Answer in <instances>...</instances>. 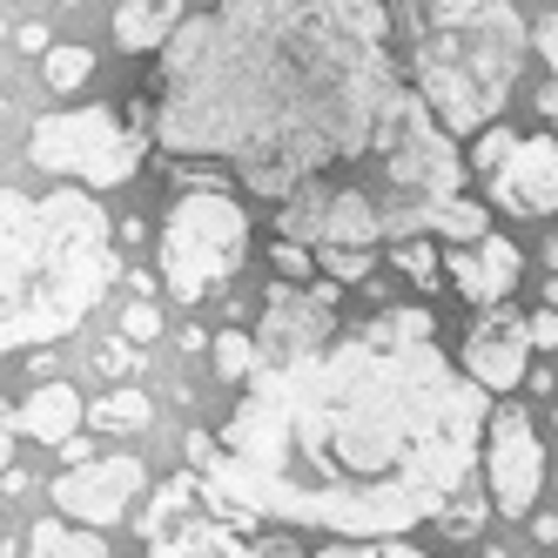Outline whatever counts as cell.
<instances>
[{
	"label": "cell",
	"instance_id": "6da1fadb",
	"mask_svg": "<svg viewBox=\"0 0 558 558\" xmlns=\"http://www.w3.org/2000/svg\"><path fill=\"white\" fill-rule=\"evenodd\" d=\"M222 430H189V464L276 525L404 538L430 525L485 445V390L437 343L430 310L390 303L324 350L256 356Z\"/></svg>",
	"mask_w": 558,
	"mask_h": 558
},
{
	"label": "cell",
	"instance_id": "7a4b0ae2",
	"mask_svg": "<svg viewBox=\"0 0 558 558\" xmlns=\"http://www.w3.org/2000/svg\"><path fill=\"white\" fill-rule=\"evenodd\" d=\"M404 82L384 41L337 27L324 0H216L162 41L155 142L222 155L256 195H283L364 155Z\"/></svg>",
	"mask_w": 558,
	"mask_h": 558
},
{
	"label": "cell",
	"instance_id": "3957f363",
	"mask_svg": "<svg viewBox=\"0 0 558 558\" xmlns=\"http://www.w3.org/2000/svg\"><path fill=\"white\" fill-rule=\"evenodd\" d=\"M122 276L114 229L95 189L68 182L54 195L0 189V356L61 343Z\"/></svg>",
	"mask_w": 558,
	"mask_h": 558
},
{
	"label": "cell",
	"instance_id": "277c9868",
	"mask_svg": "<svg viewBox=\"0 0 558 558\" xmlns=\"http://www.w3.org/2000/svg\"><path fill=\"white\" fill-rule=\"evenodd\" d=\"M417 27V101L437 114L445 135H471L498 122L511 95L518 54H525V27L505 0H411Z\"/></svg>",
	"mask_w": 558,
	"mask_h": 558
},
{
	"label": "cell",
	"instance_id": "5b68a950",
	"mask_svg": "<svg viewBox=\"0 0 558 558\" xmlns=\"http://www.w3.org/2000/svg\"><path fill=\"white\" fill-rule=\"evenodd\" d=\"M250 256V216L229 189H189L162 222V290L195 310Z\"/></svg>",
	"mask_w": 558,
	"mask_h": 558
},
{
	"label": "cell",
	"instance_id": "8992f818",
	"mask_svg": "<svg viewBox=\"0 0 558 558\" xmlns=\"http://www.w3.org/2000/svg\"><path fill=\"white\" fill-rule=\"evenodd\" d=\"M142 129H129L114 108H61V114H41L27 135V162L48 169V175H68L82 189H114L142 169Z\"/></svg>",
	"mask_w": 558,
	"mask_h": 558
},
{
	"label": "cell",
	"instance_id": "52a82bcc",
	"mask_svg": "<svg viewBox=\"0 0 558 558\" xmlns=\"http://www.w3.org/2000/svg\"><path fill=\"white\" fill-rule=\"evenodd\" d=\"M485 485L498 518H525L545 492V437L518 404L485 411Z\"/></svg>",
	"mask_w": 558,
	"mask_h": 558
},
{
	"label": "cell",
	"instance_id": "ba28073f",
	"mask_svg": "<svg viewBox=\"0 0 558 558\" xmlns=\"http://www.w3.org/2000/svg\"><path fill=\"white\" fill-rule=\"evenodd\" d=\"M458 371L485 390V397H505L525 384L532 371V330H525V316L492 303V310H477V324L464 330V350H458Z\"/></svg>",
	"mask_w": 558,
	"mask_h": 558
},
{
	"label": "cell",
	"instance_id": "9c48e42d",
	"mask_svg": "<svg viewBox=\"0 0 558 558\" xmlns=\"http://www.w3.org/2000/svg\"><path fill=\"white\" fill-rule=\"evenodd\" d=\"M142 485H148L142 458H88V464H74V471L54 477V511L101 532V525H114V518L135 505Z\"/></svg>",
	"mask_w": 558,
	"mask_h": 558
},
{
	"label": "cell",
	"instance_id": "30bf717a",
	"mask_svg": "<svg viewBox=\"0 0 558 558\" xmlns=\"http://www.w3.org/2000/svg\"><path fill=\"white\" fill-rule=\"evenodd\" d=\"M492 195L511 216H551L558 209V135H525L492 169Z\"/></svg>",
	"mask_w": 558,
	"mask_h": 558
},
{
	"label": "cell",
	"instance_id": "8fae6325",
	"mask_svg": "<svg viewBox=\"0 0 558 558\" xmlns=\"http://www.w3.org/2000/svg\"><path fill=\"white\" fill-rule=\"evenodd\" d=\"M445 276L458 283V296L471 303V310H492V303H505L511 290H518V276H525V256H518V243L511 235H471V243H458L451 256H445Z\"/></svg>",
	"mask_w": 558,
	"mask_h": 558
},
{
	"label": "cell",
	"instance_id": "7c38bea8",
	"mask_svg": "<svg viewBox=\"0 0 558 558\" xmlns=\"http://www.w3.org/2000/svg\"><path fill=\"white\" fill-rule=\"evenodd\" d=\"M82 390L74 384H34L14 404V437H34V445H61L68 430H82Z\"/></svg>",
	"mask_w": 558,
	"mask_h": 558
},
{
	"label": "cell",
	"instance_id": "4fadbf2b",
	"mask_svg": "<svg viewBox=\"0 0 558 558\" xmlns=\"http://www.w3.org/2000/svg\"><path fill=\"white\" fill-rule=\"evenodd\" d=\"M182 27V0H129L114 14V48L122 54H162V41Z\"/></svg>",
	"mask_w": 558,
	"mask_h": 558
},
{
	"label": "cell",
	"instance_id": "5bb4252c",
	"mask_svg": "<svg viewBox=\"0 0 558 558\" xmlns=\"http://www.w3.org/2000/svg\"><path fill=\"white\" fill-rule=\"evenodd\" d=\"M27 551L34 558H108V538L95 525H74V518H41L27 532Z\"/></svg>",
	"mask_w": 558,
	"mask_h": 558
},
{
	"label": "cell",
	"instance_id": "9a60e30c",
	"mask_svg": "<svg viewBox=\"0 0 558 558\" xmlns=\"http://www.w3.org/2000/svg\"><path fill=\"white\" fill-rule=\"evenodd\" d=\"M390 269L417 276L424 290H437V276H445V263H437V250H430V235H390Z\"/></svg>",
	"mask_w": 558,
	"mask_h": 558
},
{
	"label": "cell",
	"instance_id": "2e32d148",
	"mask_svg": "<svg viewBox=\"0 0 558 558\" xmlns=\"http://www.w3.org/2000/svg\"><path fill=\"white\" fill-rule=\"evenodd\" d=\"M316 269H324L330 283H364V276L377 269V250H364V243H324V250H316Z\"/></svg>",
	"mask_w": 558,
	"mask_h": 558
},
{
	"label": "cell",
	"instance_id": "e0dca14e",
	"mask_svg": "<svg viewBox=\"0 0 558 558\" xmlns=\"http://www.w3.org/2000/svg\"><path fill=\"white\" fill-rule=\"evenodd\" d=\"M148 417H155L148 390H114V397H101V404H95V430H142Z\"/></svg>",
	"mask_w": 558,
	"mask_h": 558
},
{
	"label": "cell",
	"instance_id": "ac0fdd59",
	"mask_svg": "<svg viewBox=\"0 0 558 558\" xmlns=\"http://www.w3.org/2000/svg\"><path fill=\"white\" fill-rule=\"evenodd\" d=\"M41 74H48V88H61V95H68V88H82L88 74H95V54H88V48H74V41H61V48L48 41Z\"/></svg>",
	"mask_w": 558,
	"mask_h": 558
},
{
	"label": "cell",
	"instance_id": "d6986e66",
	"mask_svg": "<svg viewBox=\"0 0 558 558\" xmlns=\"http://www.w3.org/2000/svg\"><path fill=\"white\" fill-rule=\"evenodd\" d=\"M209 350H216V377H222V384H243V377L256 371V337H250V330H222Z\"/></svg>",
	"mask_w": 558,
	"mask_h": 558
},
{
	"label": "cell",
	"instance_id": "ffe728a7",
	"mask_svg": "<svg viewBox=\"0 0 558 558\" xmlns=\"http://www.w3.org/2000/svg\"><path fill=\"white\" fill-rule=\"evenodd\" d=\"M485 518H492V498H464V492H458L445 511L430 518V525H437V532H451V538H477V532H485Z\"/></svg>",
	"mask_w": 558,
	"mask_h": 558
},
{
	"label": "cell",
	"instance_id": "44dd1931",
	"mask_svg": "<svg viewBox=\"0 0 558 558\" xmlns=\"http://www.w3.org/2000/svg\"><path fill=\"white\" fill-rule=\"evenodd\" d=\"M310 558H430V551H417L404 538H343V545H324V551H310Z\"/></svg>",
	"mask_w": 558,
	"mask_h": 558
},
{
	"label": "cell",
	"instance_id": "7402d4cb",
	"mask_svg": "<svg viewBox=\"0 0 558 558\" xmlns=\"http://www.w3.org/2000/svg\"><path fill=\"white\" fill-rule=\"evenodd\" d=\"M276 276H283V283H310V276H316V250L310 243H290V235H276Z\"/></svg>",
	"mask_w": 558,
	"mask_h": 558
},
{
	"label": "cell",
	"instance_id": "603a6c76",
	"mask_svg": "<svg viewBox=\"0 0 558 558\" xmlns=\"http://www.w3.org/2000/svg\"><path fill=\"white\" fill-rule=\"evenodd\" d=\"M511 142H518L511 129H498V122H485V135H477V142H471V169H477V175H492V169L505 162V155H511Z\"/></svg>",
	"mask_w": 558,
	"mask_h": 558
},
{
	"label": "cell",
	"instance_id": "cb8c5ba5",
	"mask_svg": "<svg viewBox=\"0 0 558 558\" xmlns=\"http://www.w3.org/2000/svg\"><path fill=\"white\" fill-rule=\"evenodd\" d=\"M122 337L129 343H155V337H162V310H155V296H142V303L122 310Z\"/></svg>",
	"mask_w": 558,
	"mask_h": 558
},
{
	"label": "cell",
	"instance_id": "d4e9b609",
	"mask_svg": "<svg viewBox=\"0 0 558 558\" xmlns=\"http://www.w3.org/2000/svg\"><path fill=\"white\" fill-rule=\"evenodd\" d=\"M95 371L129 377V371H135V343H129V337H108V343H101V356H95Z\"/></svg>",
	"mask_w": 558,
	"mask_h": 558
},
{
	"label": "cell",
	"instance_id": "484cf974",
	"mask_svg": "<svg viewBox=\"0 0 558 558\" xmlns=\"http://www.w3.org/2000/svg\"><path fill=\"white\" fill-rule=\"evenodd\" d=\"M525 330H532V350H558V310H538Z\"/></svg>",
	"mask_w": 558,
	"mask_h": 558
},
{
	"label": "cell",
	"instance_id": "4316f807",
	"mask_svg": "<svg viewBox=\"0 0 558 558\" xmlns=\"http://www.w3.org/2000/svg\"><path fill=\"white\" fill-rule=\"evenodd\" d=\"M525 525H532L538 545H558V511H525Z\"/></svg>",
	"mask_w": 558,
	"mask_h": 558
},
{
	"label": "cell",
	"instance_id": "83f0119b",
	"mask_svg": "<svg viewBox=\"0 0 558 558\" xmlns=\"http://www.w3.org/2000/svg\"><path fill=\"white\" fill-rule=\"evenodd\" d=\"M14 464V404H0V471Z\"/></svg>",
	"mask_w": 558,
	"mask_h": 558
},
{
	"label": "cell",
	"instance_id": "f1b7e54d",
	"mask_svg": "<svg viewBox=\"0 0 558 558\" xmlns=\"http://www.w3.org/2000/svg\"><path fill=\"white\" fill-rule=\"evenodd\" d=\"M61 458H68V464H88V458H95V445H88L82 430H68V437H61Z\"/></svg>",
	"mask_w": 558,
	"mask_h": 558
},
{
	"label": "cell",
	"instance_id": "f546056e",
	"mask_svg": "<svg viewBox=\"0 0 558 558\" xmlns=\"http://www.w3.org/2000/svg\"><path fill=\"white\" fill-rule=\"evenodd\" d=\"M538 54H545V68L558 74V14H551V21L538 27Z\"/></svg>",
	"mask_w": 558,
	"mask_h": 558
},
{
	"label": "cell",
	"instance_id": "4dcf8cb0",
	"mask_svg": "<svg viewBox=\"0 0 558 558\" xmlns=\"http://www.w3.org/2000/svg\"><path fill=\"white\" fill-rule=\"evenodd\" d=\"M48 41H54V34H48L41 21H27V27H21V48H27V54H48Z\"/></svg>",
	"mask_w": 558,
	"mask_h": 558
},
{
	"label": "cell",
	"instance_id": "1f68e13d",
	"mask_svg": "<svg viewBox=\"0 0 558 558\" xmlns=\"http://www.w3.org/2000/svg\"><path fill=\"white\" fill-rule=\"evenodd\" d=\"M538 108H545V114H551V122H558V82H551V88L538 95Z\"/></svg>",
	"mask_w": 558,
	"mask_h": 558
},
{
	"label": "cell",
	"instance_id": "d6a6232c",
	"mask_svg": "<svg viewBox=\"0 0 558 558\" xmlns=\"http://www.w3.org/2000/svg\"><path fill=\"white\" fill-rule=\"evenodd\" d=\"M545 303H551V310H558V276H551V283H545Z\"/></svg>",
	"mask_w": 558,
	"mask_h": 558
},
{
	"label": "cell",
	"instance_id": "836d02e7",
	"mask_svg": "<svg viewBox=\"0 0 558 558\" xmlns=\"http://www.w3.org/2000/svg\"><path fill=\"white\" fill-rule=\"evenodd\" d=\"M545 263H551V269H558V235H551V243H545Z\"/></svg>",
	"mask_w": 558,
	"mask_h": 558
},
{
	"label": "cell",
	"instance_id": "e575fe53",
	"mask_svg": "<svg viewBox=\"0 0 558 558\" xmlns=\"http://www.w3.org/2000/svg\"><path fill=\"white\" fill-rule=\"evenodd\" d=\"M195 8H216V0H195Z\"/></svg>",
	"mask_w": 558,
	"mask_h": 558
}]
</instances>
